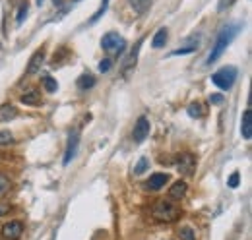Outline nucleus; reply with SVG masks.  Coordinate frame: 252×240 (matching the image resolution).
I'll use <instances>...</instances> for the list:
<instances>
[{"instance_id": "nucleus-10", "label": "nucleus", "mask_w": 252, "mask_h": 240, "mask_svg": "<svg viewBox=\"0 0 252 240\" xmlns=\"http://www.w3.org/2000/svg\"><path fill=\"white\" fill-rule=\"evenodd\" d=\"M43 60H45V49H39V51H35V53H33V57L30 59V64H28L26 72H28L30 76H32V74H35V72L41 68Z\"/></svg>"}, {"instance_id": "nucleus-17", "label": "nucleus", "mask_w": 252, "mask_h": 240, "mask_svg": "<svg viewBox=\"0 0 252 240\" xmlns=\"http://www.w3.org/2000/svg\"><path fill=\"white\" fill-rule=\"evenodd\" d=\"M94 86H95V78L92 74H84V76L78 78V88H80V90H90V88H94Z\"/></svg>"}, {"instance_id": "nucleus-29", "label": "nucleus", "mask_w": 252, "mask_h": 240, "mask_svg": "<svg viewBox=\"0 0 252 240\" xmlns=\"http://www.w3.org/2000/svg\"><path fill=\"white\" fill-rule=\"evenodd\" d=\"M109 70H111V60L103 59L101 64H99V72H109Z\"/></svg>"}, {"instance_id": "nucleus-18", "label": "nucleus", "mask_w": 252, "mask_h": 240, "mask_svg": "<svg viewBox=\"0 0 252 240\" xmlns=\"http://www.w3.org/2000/svg\"><path fill=\"white\" fill-rule=\"evenodd\" d=\"M41 82H43V88H45V91H47V93H55V91L59 90L57 80H55V78H51V76H45Z\"/></svg>"}, {"instance_id": "nucleus-7", "label": "nucleus", "mask_w": 252, "mask_h": 240, "mask_svg": "<svg viewBox=\"0 0 252 240\" xmlns=\"http://www.w3.org/2000/svg\"><path fill=\"white\" fill-rule=\"evenodd\" d=\"M0 235H2L4 240H20L22 235H24V225L20 221H10V223H6L2 227Z\"/></svg>"}, {"instance_id": "nucleus-32", "label": "nucleus", "mask_w": 252, "mask_h": 240, "mask_svg": "<svg viewBox=\"0 0 252 240\" xmlns=\"http://www.w3.org/2000/svg\"><path fill=\"white\" fill-rule=\"evenodd\" d=\"M53 2H55V6H57V4H61V2H63V0H53Z\"/></svg>"}, {"instance_id": "nucleus-24", "label": "nucleus", "mask_w": 252, "mask_h": 240, "mask_svg": "<svg viewBox=\"0 0 252 240\" xmlns=\"http://www.w3.org/2000/svg\"><path fill=\"white\" fill-rule=\"evenodd\" d=\"M107 8H109V0H103V2H101V6H99V10L95 12L94 18H92V24H95V22H97L105 12H107Z\"/></svg>"}, {"instance_id": "nucleus-5", "label": "nucleus", "mask_w": 252, "mask_h": 240, "mask_svg": "<svg viewBox=\"0 0 252 240\" xmlns=\"http://www.w3.org/2000/svg\"><path fill=\"white\" fill-rule=\"evenodd\" d=\"M175 165H177V171H179L181 175L190 177V175H194V171H196V157H194L192 153H181V155H177Z\"/></svg>"}, {"instance_id": "nucleus-3", "label": "nucleus", "mask_w": 252, "mask_h": 240, "mask_svg": "<svg viewBox=\"0 0 252 240\" xmlns=\"http://www.w3.org/2000/svg\"><path fill=\"white\" fill-rule=\"evenodd\" d=\"M237 80V68L235 66H223L216 74H212V82L223 91H229Z\"/></svg>"}, {"instance_id": "nucleus-31", "label": "nucleus", "mask_w": 252, "mask_h": 240, "mask_svg": "<svg viewBox=\"0 0 252 240\" xmlns=\"http://www.w3.org/2000/svg\"><path fill=\"white\" fill-rule=\"evenodd\" d=\"M10 211V206H6V204H0V217L4 215V213H8Z\"/></svg>"}, {"instance_id": "nucleus-26", "label": "nucleus", "mask_w": 252, "mask_h": 240, "mask_svg": "<svg viewBox=\"0 0 252 240\" xmlns=\"http://www.w3.org/2000/svg\"><path fill=\"white\" fill-rule=\"evenodd\" d=\"M196 51V45H190V47H185V49H177L173 51V57H183V55H190Z\"/></svg>"}, {"instance_id": "nucleus-8", "label": "nucleus", "mask_w": 252, "mask_h": 240, "mask_svg": "<svg viewBox=\"0 0 252 240\" xmlns=\"http://www.w3.org/2000/svg\"><path fill=\"white\" fill-rule=\"evenodd\" d=\"M78 146H80V134L74 132V134H70V140H68V148H66V153H64V165H68L76 157Z\"/></svg>"}, {"instance_id": "nucleus-28", "label": "nucleus", "mask_w": 252, "mask_h": 240, "mask_svg": "<svg viewBox=\"0 0 252 240\" xmlns=\"http://www.w3.org/2000/svg\"><path fill=\"white\" fill-rule=\"evenodd\" d=\"M235 2H237V0H220V4H218V10H220V12H225V10H227V8H231Z\"/></svg>"}, {"instance_id": "nucleus-27", "label": "nucleus", "mask_w": 252, "mask_h": 240, "mask_svg": "<svg viewBox=\"0 0 252 240\" xmlns=\"http://www.w3.org/2000/svg\"><path fill=\"white\" fill-rule=\"evenodd\" d=\"M239 180H241V175H239V173H233V175L229 177V180H227V186H229V188H237V186H239Z\"/></svg>"}, {"instance_id": "nucleus-13", "label": "nucleus", "mask_w": 252, "mask_h": 240, "mask_svg": "<svg viewBox=\"0 0 252 240\" xmlns=\"http://www.w3.org/2000/svg\"><path fill=\"white\" fill-rule=\"evenodd\" d=\"M18 117V109L14 105H2L0 107V122H10Z\"/></svg>"}, {"instance_id": "nucleus-14", "label": "nucleus", "mask_w": 252, "mask_h": 240, "mask_svg": "<svg viewBox=\"0 0 252 240\" xmlns=\"http://www.w3.org/2000/svg\"><path fill=\"white\" fill-rule=\"evenodd\" d=\"M167 39H169V33H167L165 28H161V30L154 35V39H152V47H154V49H163L165 43H167Z\"/></svg>"}, {"instance_id": "nucleus-30", "label": "nucleus", "mask_w": 252, "mask_h": 240, "mask_svg": "<svg viewBox=\"0 0 252 240\" xmlns=\"http://www.w3.org/2000/svg\"><path fill=\"white\" fill-rule=\"evenodd\" d=\"M210 103H214V105H220V103H223V95H221V93L212 95V97H210Z\"/></svg>"}, {"instance_id": "nucleus-19", "label": "nucleus", "mask_w": 252, "mask_h": 240, "mask_svg": "<svg viewBox=\"0 0 252 240\" xmlns=\"http://www.w3.org/2000/svg\"><path fill=\"white\" fill-rule=\"evenodd\" d=\"M12 144H14V136H12V132H8V130H0V148L12 146Z\"/></svg>"}, {"instance_id": "nucleus-15", "label": "nucleus", "mask_w": 252, "mask_h": 240, "mask_svg": "<svg viewBox=\"0 0 252 240\" xmlns=\"http://www.w3.org/2000/svg\"><path fill=\"white\" fill-rule=\"evenodd\" d=\"M20 101H22L24 105H39V103H41V93L37 90H30L26 95L20 97Z\"/></svg>"}, {"instance_id": "nucleus-23", "label": "nucleus", "mask_w": 252, "mask_h": 240, "mask_svg": "<svg viewBox=\"0 0 252 240\" xmlns=\"http://www.w3.org/2000/svg\"><path fill=\"white\" fill-rule=\"evenodd\" d=\"M189 115L192 119H200V117H202V105H200V103H190Z\"/></svg>"}, {"instance_id": "nucleus-16", "label": "nucleus", "mask_w": 252, "mask_h": 240, "mask_svg": "<svg viewBox=\"0 0 252 240\" xmlns=\"http://www.w3.org/2000/svg\"><path fill=\"white\" fill-rule=\"evenodd\" d=\"M130 4L136 10V14H140V16H144L152 8V0H130Z\"/></svg>"}, {"instance_id": "nucleus-12", "label": "nucleus", "mask_w": 252, "mask_h": 240, "mask_svg": "<svg viewBox=\"0 0 252 240\" xmlns=\"http://www.w3.org/2000/svg\"><path fill=\"white\" fill-rule=\"evenodd\" d=\"M187 190H189L187 182H185V180H177V182L169 188V198H171V200H181V198H185Z\"/></svg>"}, {"instance_id": "nucleus-9", "label": "nucleus", "mask_w": 252, "mask_h": 240, "mask_svg": "<svg viewBox=\"0 0 252 240\" xmlns=\"http://www.w3.org/2000/svg\"><path fill=\"white\" fill-rule=\"evenodd\" d=\"M169 182V175H165V173H156V175H152L150 179H148V182H146V188L148 190H161L165 184Z\"/></svg>"}, {"instance_id": "nucleus-11", "label": "nucleus", "mask_w": 252, "mask_h": 240, "mask_svg": "<svg viewBox=\"0 0 252 240\" xmlns=\"http://www.w3.org/2000/svg\"><path fill=\"white\" fill-rule=\"evenodd\" d=\"M241 134L245 140H251L252 138V111L247 109L245 115H243V120H241Z\"/></svg>"}, {"instance_id": "nucleus-4", "label": "nucleus", "mask_w": 252, "mask_h": 240, "mask_svg": "<svg viewBox=\"0 0 252 240\" xmlns=\"http://www.w3.org/2000/svg\"><path fill=\"white\" fill-rule=\"evenodd\" d=\"M101 47H103V51H107L109 55H123L126 49V41H125V37H121L119 33L111 31V33L103 35Z\"/></svg>"}, {"instance_id": "nucleus-21", "label": "nucleus", "mask_w": 252, "mask_h": 240, "mask_svg": "<svg viewBox=\"0 0 252 240\" xmlns=\"http://www.w3.org/2000/svg\"><path fill=\"white\" fill-rule=\"evenodd\" d=\"M179 237L181 240H196V233L190 227H183V229H179Z\"/></svg>"}, {"instance_id": "nucleus-6", "label": "nucleus", "mask_w": 252, "mask_h": 240, "mask_svg": "<svg viewBox=\"0 0 252 240\" xmlns=\"http://www.w3.org/2000/svg\"><path fill=\"white\" fill-rule=\"evenodd\" d=\"M150 128H152V124H150L148 117H140V119L136 120V124H134V130H132L134 142H136V144H142V142L150 136Z\"/></svg>"}, {"instance_id": "nucleus-20", "label": "nucleus", "mask_w": 252, "mask_h": 240, "mask_svg": "<svg viewBox=\"0 0 252 240\" xmlns=\"http://www.w3.org/2000/svg\"><path fill=\"white\" fill-rule=\"evenodd\" d=\"M10 186H12L10 179L4 177V175H0V198H4V196L10 192Z\"/></svg>"}, {"instance_id": "nucleus-22", "label": "nucleus", "mask_w": 252, "mask_h": 240, "mask_svg": "<svg viewBox=\"0 0 252 240\" xmlns=\"http://www.w3.org/2000/svg\"><path fill=\"white\" fill-rule=\"evenodd\" d=\"M148 169H150V161H148L146 157H142V159L138 161V165L134 167V173H136V175H142V173H146Z\"/></svg>"}, {"instance_id": "nucleus-2", "label": "nucleus", "mask_w": 252, "mask_h": 240, "mask_svg": "<svg viewBox=\"0 0 252 240\" xmlns=\"http://www.w3.org/2000/svg\"><path fill=\"white\" fill-rule=\"evenodd\" d=\"M152 217L156 221L161 223H173L181 217V208L175 206L173 202H167V200H158L152 208Z\"/></svg>"}, {"instance_id": "nucleus-25", "label": "nucleus", "mask_w": 252, "mask_h": 240, "mask_svg": "<svg viewBox=\"0 0 252 240\" xmlns=\"http://www.w3.org/2000/svg\"><path fill=\"white\" fill-rule=\"evenodd\" d=\"M28 10H30V6H28V2H24L22 4V8H20V12H18V26H22L24 24V20H26V16H28Z\"/></svg>"}, {"instance_id": "nucleus-1", "label": "nucleus", "mask_w": 252, "mask_h": 240, "mask_svg": "<svg viewBox=\"0 0 252 240\" xmlns=\"http://www.w3.org/2000/svg\"><path fill=\"white\" fill-rule=\"evenodd\" d=\"M239 31H241V26H239V24H229V26H225V28L220 31L218 41H216V45H214V49H212V53H210L206 64H212V62H216V60L220 59L221 55H223V51L231 45V41L239 35Z\"/></svg>"}]
</instances>
